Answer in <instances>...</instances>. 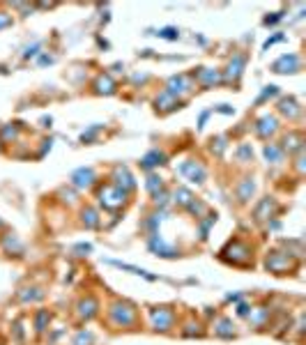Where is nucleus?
I'll use <instances>...</instances> for the list:
<instances>
[{
  "mask_svg": "<svg viewBox=\"0 0 306 345\" xmlns=\"http://www.w3.org/2000/svg\"><path fill=\"white\" fill-rule=\"evenodd\" d=\"M191 200H193L191 191H186V189H177V191H175V203H177V205H184L186 207Z\"/></svg>",
  "mask_w": 306,
  "mask_h": 345,
  "instance_id": "nucleus-28",
  "label": "nucleus"
},
{
  "mask_svg": "<svg viewBox=\"0 0 306 345\" xmlns=\"http://www.w3.org/2000/svg\"><path fill=\"white\" fill-rule=\"evenodd\" d=\"M150 318H152V327L157 331H168L175 322V311L168 306H157L150 311Z\"/></svg>",
  "mask_w": 306,
  "mask_h": 345,
  "instance_id": "nucleus-5",
  "label": "nucleus"
},
{
  "mask_svg": "<svg viewBox=\"0 0 306 345\" xmlns=\"http://www.w3.org/2000/svg\"><path fill=\"white\" fill-rule=\"evenodd\" d=\"M42 65H46V62H53V58H49V55H42V60H39Z\"/></svg>",
  "mask_w": 306,
  "mask_h": 345,
  "instance_id": "nucleus-44",
  "label": "nucleus"
},
{
  "mask_svg": "<svg viewBox=\"0 0 306 345\" xmlns=\"http://www.w3.org/2000/svg\"><path fill=\"white\" fill-rule=\"evenodd\" d=\"M237 154H240L242 159H246V156H251L253 152H251V147H249V145H242V147H240V152H237Z\"/></svg>",
  "mask_w": 306,
  "mask_h": 345,
  "instance_id": "nucleus-40",
  "label": "nucleus"
},
{
  "mask_svg": "<svg viewBox=\"0 0 306 345\" xmlns=\"http://www.w3.org/2000/svg\"><path fill=\"white\" fill-rule=\"evenodd\" d=\"M242 67H244V55H235V58L230 60L228 65V76L230 78H237L242 74Z\"/></svg>",
  "mask_w": 306,
  "mask_h": 345,
  "instance_id": "nucleus-24",
  "label": "nucleus"
},
{
  "mask_svg": "<svg viewBox=\"0 0 306 345\" xmlns=\"http://www.w3.org/2000/svg\"><path fill=\"white\" fill-rule=\"evenodd\" d=\"M198 81H200L202 85H214V83L221 81V76H219L217 69H200V74H198Z\"/></svg>",
  "mask_w": 306,
  "mask_h": 345,
  "instance_id": "nucleus-22",
  "label": "nucleus"
},
{
  "mask_svg": "<svg viewBox=\"0 0 306 345\" xmlns=\"http://www.w3.org/2000/svg\"><path fill=\"white\" fill-rule=\"evenodd\" d=\"M109 265H113V267H118V270H125L129 272V274H136V276H145L148 281H157V276L148 274L145 270H141V267H134V265H127V263H120V260H106Z\"/></svg>",
  "mask_w": 306,
  "mask_h": 345,
  "instance_id": "nucleus-16",
  "label": "nucleus"
},
{
  "mask_svg": "<svg viewBox=\"0 0 306 345\" xmlns=\"http://www.w3.org/2000/svg\"><path fill=\"white\" fill-rule=\"evenodd\" d=\"M161 187H164V184H161V178H157V175H150V178L145 180V189H148L150 194H159Z\"/></svg>",
  "mask_w": 306,
  "mask_h": 345,
  "instance_id": "nucleus-27",
  "label": "nucleus"
},
{
  "mask_svg": "<svg viewBox=\"0 0 306 345\" xmlns=\"http://www.w3.org/2000/svg\"><path fill=\"white\" fill-rule=\"evenodd\" d=\"M186 90H191V78L189 76H184V74H180V76H173L168 81V95H177V92H186Z\"/></svg>",
  "mask_w": 306,
  "mask_h": 345,
  "instance_id": "nucleus-13",
  "label": "nucleus"
},
{
  "mask_svg": "<svg viewBox=\"0 0 306 345\" xmlns=\"http://www.w3.org/2000/svg\"><path fill=\"white\" fill-rule=\"evenodd\" d=\"M249 313H251V306H246V304H240V306H237V315H242V318H246Z\"/></svg>",
  "mask_w": 306,
  "mask_h": 345,
  "instance_id": "nucleus-38",
  "label": "nucleus"
},
{
  "mask_svg": "<svg viewBox=\"0 0 306 345\" xmlns=\"http://www.w3.org/2000/svg\"><path fill=\"white\" fill-rule=\"evenodd\" d=\"M214 221H217V214H210V216H208V221H205V223L200 226V239H208V230H210V226H212Z\"/></svg>",
  "mask_w": 306,
  "mask_h": 345,
  "instance_id": "nucleus-32",
  "label": "nucleus"
},
{
  "mask_svg": "<svg viewBox=\"0 0 306 345\" xmlns=\"http://www.w3.org/2000/svg\"><path fill=\"white\" fill-rule=\"evenodd\" d=\"M186 207H189V212H193V214H200V212L205 210V205H202V203H196V200H191Z\"/></svg>",
  "mask_w": 306,
  "mask_h": 345,
  "instance_id": "nucleus-35",
  "label": "nucleus"
},
{
  "mask_svg": "<svg viewBox=\"0 0 306 345\" xmlns=\"http://www.w3.org/2000/svg\"><path fill=\"white\" fill-rule=\"evenodd\" d=\"M97 198L106 210H120L127 203V191H122L120 187H115V184H104V187H99Z\"/></svg>",
  "mask_w": 306,
  "mask_h": 345,
  "instance_id": "nucleus-1",
  "label": "nucleus"
},
{
  "mask_svg": "<svg viewBox=\"0 0 306 345\" xmlns=\"http://www.w3.org/2000/svg\"><path fill=\"white\" fill-rule=\"evenodd\" d=\"M214 334L221 336V338H233V336H235V329L230 327L228 318H221L217 324H214Z\"/></svg>",
  "mask_w": 306,
  "mask_h": 345,
  "instance_id": "nucleus-17",
  "label": "nucleus"
},
{
  "mask_svg": "<svg viewBox=\"0 0 306 345\" xmlns=\"http://www.w3.org/2000/svg\"><path fill=\"white\" fill-rule=\"evenodd\" d=\"M279 19H281V14H274V17H267V19H265V23L269 26V23H276Z\"/></svg>",
  "mask_w": 306,
  "mask_h": 345,
  "instance_id": "nucleus-43",
  "label": "nucleus"
},
{
  "mask_svg": "<svg viewBox=\"0 0 306 345\" xmlns=\"http://www.w3.org/2000/svg\"><path fill=\"white\" fill-rule=\"evenodd\" d=\"M109 315H111V320H113V324L127 327V324L136 322V306L129 302H115L113 306L109 308Z\"/></svg>",
  "mask_w": 306,
  "mask_h": 345,
  "instance_id": "nucleus-2",
  "label": "nucleus"
},
{
  "mask_svg": "<svg viewBox=\"0 0 306 345\" xmlns=\"http://www.w3.org/2000/svg\"><path fill=\"white\" fill-rule=\"evenodd\" d=\"M83 223H85V228H97L99 226L97 212H94L92 207H85V210H83Z\"/></svg>",
  "mask_w": 306,
  "mask_h": 345,
  "instance_id": "nucleus-26",
  "label": "nucleus"
},
{
  "mask_svg": "<svg viewBox=\"0 0 306 345\" xmlns=\"http://www.w3.org/2000/svg\"><path fill=\"white\" fill-rule=\"evenodd\" d=\"M3 136H5V138H17V127H5Z\"/></svg>",
  "mask_w": 306,
  "mask_h": 345,
  "instance_id": "nucleus-37",
  "label": "nucleus"
},
{
  "mask_svg": "<svg viewBox=\"0 0 306 345\" xmlns=\"http://www.w3.org/2000/svg\"><path fill=\"white\" fill-rule=\"evenodd\" d=\"M274 212H276V203H274V198H262L260 205L256 207V212H253V216H256V221H265V219H272Z\"/></svg>",
  "mask_w": 306,
  "mask_h": 345,
  "instance_id": "nucleus-12",
  "label": "nucleus"
},
{
  "mask_svg": "<svg viewBox=\"0 0 306 345\" xmlns=\"http://www.w3.org/2000/svg\"><path fill=\"white\" fill-rule=\"evenodd\" d=\"M7 26H12V17L5 14V12H0V28H7Z\"/></svg>",
  "mask_w": 306,
  "mask_h": 345,
  "instance_id": "nucleus-36",
  "label": "nucleus"
},
{
  "mask_svg": "<svg viewBox=\"0 0 306 345\" xmlns=\"http://www.w3.org/2000/svg\"><path fill=\"white\" fill-rule=\"evenodd\" d=\"M253 191H256V184H253V180L246 178L244 182H242V187H240V191H237V196H240L242 203H246V200H249V198L253 196Z\"/></svg>",
  "mask_w": 306,
  "mask_h": 345,
  "instance_id": "nucleus-23",
  "label": "nucleus"
},
{
  "mask_svg": "<svg viewBox=\"0 0 306 345\" xmlns=\"http://www.w3.org/2000/svg\"><path fill=\"white\" fill-rule=\"evenodd\" d=\"M177 172H180L182 178H186L189 182L193 184H202L205 182V175H208V170H205V166L198 161H184L177 166Z\"/></svg>",
  "mask_w": 306,
  "mask_h": 345,
  "instance_id": "nucleus-6",
  "label": "nucleus"
},
{
  "mask_svg": "<svg viewBox=\"0 0 306 345\" xmlns=\"http://www.w3.org/2000/svg\"><path fill=\"white\" fill-rule=\"evenodd\" d=\"M224 147H226V140H224V138H219V140H217V154H221V150H224Z\"/></svg>",
  "mask_w": 306,
  "mask_h": 345,
  "instance_id": "nucleus-42",
  "label": "nucleus"
},
{
  "mask_svg": "<svg viewBox=\"0 0 306 345\" xmlns=\"http://www.w3.org/2000/svg\"><path fill=\"white\" fill-rule=\"evenodd\" d=\"M37 51H39V44H35L33 49H26V53H23V55H26V58H30V55H35Z\"/></svg>",
  "mask_w": 306,
  "mask_h": 345,
  "instance_id": "nucleus-41",
  "label": "nucleus"
},
{
  "mask_svg": "<svg viewBox=\"0 0 306 345\" xmlns=\"http://www.w3.org/2000/svg\"><path fill=\"white\" fill-rule=\"evenodd\" d=\"M265 267L274 274H288L297 267V263L290 258L288 253H281V251H272V253L265 258Z\"/></svg>",
  "mask_w": 306,
  "mask_h": 345,
  "instance_id": "nucleus-4",
  "label": "nucleus"
},
{
  "mask_svg": "<svg viewBox=\"0 0 306 345\" xmlns=\"http://www.w3.org/2000/svg\"><path fill=\"white\" fill-rule=\"evenodd\" d=\"M276 85H269V88H265V90H262V95L260 97H258V102H262V99H267V97H274V95H276Z\"/></svg>",
  "mask_w": 306,
  "mask_h": 345,
  "instance_id": "nucleus-34",
  "label": "nucleus"
},
{
  "mask_svg": "<svg viewBox=\"0 0 306 345\" xmlns=\"http://www.w3.org/2000/svg\"><path fill=\"white\" fill-rule=\"evenodd\" d=\"M251 255L253 253H251V248H249V244H244L242 239H235V242H230L224 248V260H228L233 265H249Z\"/></svg>",
  "mask_w": 306,
  "mask_h": 345,
  "instance_id": "nucleus-3",
  "label": "nucleus"
},
{
  "mask_svg": "<svg viewBox=\"0 0 306 345\" xmlns=\"http://www.w3.org/2000/svg\"><path fill=\"white\" fill-rule=\"evenodd\" d=\"M283 143H285V150H290V152H292V150H301V134H288V136H285V138H283Z\"/></svg>",
  "mask_w": 306,
  "mask_h": 345,
  "instance_id": "nucleus-25",
  "label": "nucleus"
},
{
  "mask_svg": "<svg viewBox=\"0 0 306 345\" xmlns=\"http://www.w3.org/2000/svg\"><path fill=\"white\" fill-rule=\"evenodd\" d=\"M49 320H51L49 313H46V311H39V313H37V318H35V329H37V331H44Z\"/></svg>",
  "mask_w": 306,
  "mask_h": 345,
  "instance_id": "nucleus-29",
  "label": "nucleus"
},
{
  "mask_svg": "<svg viewBox=\"0 0 306 345\" xmlns=\"http://www.w3.org/2000/svg\"><path fill=\"white\" fill-rule=\"evenodd\" d=\"M279 111L283 115H288V118H297V115H299V106H297L295 99H283V102L279 104Z\"/></svg>",
  "mask_w": 306,
  "mask_h": 345,
  "instance_id": "nucleus-21",
  "label": "nucleus"
},
{
  "mask_svg": "<svg viewBox=\"0 0 306 345\" xmlns=\"http://www.w3.org/2000/svg\"><path fill=\"white\" fill-rule=\"evenodd\" d=\"M94 90L99 92V95H113L115 92V83L111 76H99L97 83H94Z\"/></svg>",
  "mask_w": 306,
  "mask_h": 345,
  "instance_id": "nucleus-18",
  "label": "nucleus"
},
{
  "mask_svg": "<svg viewBox=\"0 0 306 345\" xmlns=\"http://www.w3.org/2000/svg\"><path fill=\"white\" fill-rule=\"evenodd\" d=\"M157 108H161V111H173V108H180V102H177L173 95L164 92L161 97H157Z\"/></svg>",
  "mask_w": 306,
  "mask_h": 345,
  "instance_id": "nucleus-20",
  "label": "nucleus"
},
{
  "mask_svg": "<svg viewBox=\"0 0 306 345\" xmlns=\"http://www.w3.org/2000/svg\"><path fill=\"white\" fill-rule=\"evenodd\" d=\"M276 129H279V122H276V118H272V115H262L256 124V131L260 138H269Z\"/></svg>",
  "mask_w": 306,
  "mask_h": 345,
  "instance_id": "nucleus-10",
  "label": "nucleus"
},
{
  "mask_svg": "<svg viewBox=\"0 0 306 345\" xmlns=\"http://www.w3.org/2000/svg\"><path fill=\"white\" fill-rule=\"evenodd\" d=\"M150 251H154V253L161 255V258H175V255H177V251H175L173 246H168V244H164V239L159 237V235L150 237Z\"/></svg>",
  "mask_w": 306,
  "mask_h": 345,
  "instance_id": "nucleus-11",
  "label": "nucleus"
},
{
  "mask_svg": "<svg viewBox=\"0 0 306 345\" xmlns=\"http://www.w3.org/2000/svg\"><path fill=\"white\" fill-rule=\"evenodd\" d=\"M157 35H159V37H164V39H177V37H180V33H177L175 28H161Z\"/></svg>",
  "mask_w": 306,
  "mask_h": 345,
  "instance_id": "nucleus-31",
  "label": "nucleus"
},
{
  "mask_svg": "<svg viewBox=\"0 0 306 345\" xmlns=\"http://www.w3.org/2000/svg\"><path fill=\"white\" fill-rule=\"evenodd\" d=\"M44 292H21V299L23 302H37V299H42Z\"/></svg>",
  "mask_w": 306,
  "mask_h": 345,
  "instance_id": "nucleus-33",
  "label": "nucleus"
},
{
  "mask_svg": "<svg viewBox=\"0 0 306 345\" xmlns=\"http://www.w3.org/2000/svg\"><path fill=\"white\" fill-rule=\"evenodd\" d=\"M92 343V334L90 331H78L76 338H74V345H90Z\"/></svg>",
  "mask_w": 306,
  "mask_h": 345,
  "instance_id": "nucleus-30",
  "label": "nucleus"
},
{
  "mask_svg": "<svg viewBox=\"0 0 306 345\" xmlns=\"http://www.w3.org/2000/svg\"><path fill=\"white\" fill-rule=\"evenodd\" d=\"M113 180H115V187H120L122 191H131L134 187H136V182H134V178L129 175V170H127L125 166H118L113 172Z\"/></svg>",
  "mask_w": 306,
  "mask_h": 345,
  "instance_id": "nucleus-9",
  "label": "nucleus"
},
{
  "mask_svg": "<svg viewBox=\"0 0 306 345\" xmlns=\"http://www.w3.org/2000/svg\"><path fill=\"white\" fill-rule=\"evenodd\" d=\"M272 69L276 71V74H288V71H297V69H299V55H295V53L283 55V58H279L276 62H274Z\"/></svg>",
  "mask_w": 306,
  "mask_h": 345,
  "instance_id": "nucleus-7",
  "label": "nucleus"
},
{
  "mask_svg": "<svg viewBox=\"0 0 306 345\" xmlns=\"http://www.w3.org/2000/svg\"><path fill=\"white\" fill-rule=\"evenodd\" d=\"M265 159H267L269 163H281L283 161V150H281L279 145H274V143H269V145H265Z\"/></svg>",
  "mask_w": 306,
  "mask_h": 345,
  "instance_id": "nucleus-19",
  "label": "nucleus"
},
{
  "mask_svg": "<svg viewBox=\"0 0 306 345\" xmlns=\"http://www.w3.org/2000/svg\"><path fill=\"white\" fill-rule=\"evenodd\" d=\"M164 161H166V154H164V152L152 150V152H148V154L141 159V168L150 170V168H154V166H161Z\"/></svg>",
  "mask_w": 306,
  "mask_h": 345,
  "instance_id": "nucleus-15",
  "label": "nucleus"
},
{
  "mask_svg": "<svg viewBox=\"0 0 306 345\" xmlns=\"http://www.w3.org/2000/svg\"><path fill=\"white\" fill-rule=\"evenodd\" d=\"M97 308H99L97 299H94V297H87V299H81V302H78V315H81L83 320H90V318L97 315Z\"/></svg>",
  "mask_w": 306,
  "mask_h": 345,
  "instance_id": "nucleus-14",
  "label": "nucleus"
},
{
  "mask_svg": "<svg viewBox=\"0 0 306 345\" xmlns=\"http://www.w3.org/2000/svg\"><path fill=\"white\" fill-rule=\"evenodd\" d=\"M76 251H78V255H87V251H92V246H90V244H78Z\"/></svg>",
  "mask_w": 306,
  "mask_h": 345,
  "instance_id": "nucleus-39",
  "label": "nucleus"
},
{
  "mask_svg": "<svg viewBox=\"0 0 306 345\" xmlns=\"http://www.w3.org/2000/svg\"><path fill=\"white\" fill-rule=\"evenodd\" d=\"M94 180H97V175H94L92 168H78V170L71 175V182H74V187H78V189L92 187Z\"/></svg>",
  "mask_w": 306,
  "mask_h": 345,
  "instance_id": "nucleus-8",
  "label": "nucleus"
}]
</instances>
